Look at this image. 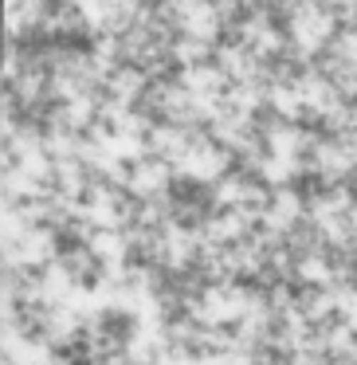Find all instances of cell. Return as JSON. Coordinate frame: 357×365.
<instances>
[{
    "label": "cell",
    "instance_id": "6da1fadb",
    "mask_svg": "<svg viewBox=\"0 0 357 365\" xmlns=\"http://www.w3.org/2000/svg\"><path fill=\"white\" fill-rule=\"evenodd\" d=\"M4 365H357V4H9Z\"/></svg>",
    "mask_w": 357,
    "mask_h": 365
}]
</instances>
